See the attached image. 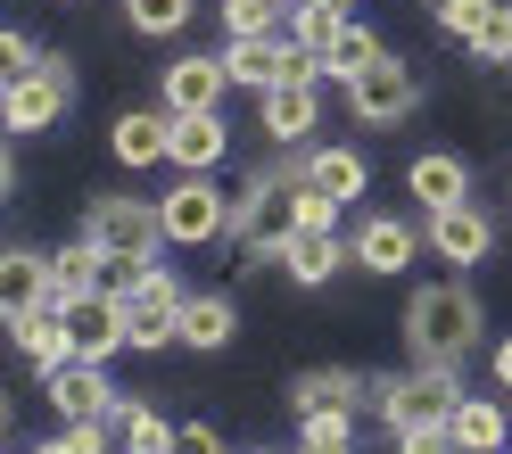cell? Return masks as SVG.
I'll return each instance as SVG.
<instances>
[{
    "mask_svg": "<svg viewBox=\"0 0 512 454\" xmlns=\"http://www.w3.org/2000/svg\"><path fill=\"white\" fill-rule=\"evenodd\" d=\"M166 108H124L116 124H108V157L116 166H157V157H166Z\"/></svg>",
    "mask_w": 512,
    "mask_h": 454,
    "instance_id": "cell-19",
    "label": "cell"
},
{
    "mask_svg": "<svg viewBox=\"0 0 512 454\" xmlns=\"http://www.w3.org/2000/svg\"><path fill=\"white\" fill-rule=\"evenodd\" d=\"M157 215H166V240H174V248H215V240H232L240 199H223L207 174H182L166 199H157Z\"/></svg>",
    "mask_w": 512,
    "mask_h": 454,
    "instance_id": "cell-4",
    "label": "cell"
},
{
    "mask_svg": "<svg viewBox=\"0 0 512 454\" xmlns=\"http://www.w3.org/2000/svg\"><path fill=\"white\" fill-rule=\"evenodd\" d=\"M347 248H356L364 273H405V265H413V223H405V215H364Z\"/></svg>",
    "mask_w": 512,
    "mask_h": 454,
    "instance_id": "cell-16",
    "label": "cell"
},
{
    "mask_svg": "<svg viewBox=\"0 0 512 454\" xmlns=\"http://www.w3.org/2000/svg\"><path fill=\"white\" fill-rule=\"evenodd\" d=\"M50 265H58V298H91V289H108V248L91 240V232H75Z\"/></svg>",
    "mask_w": 512,
    "mask_h": 454,
    "instance_id": "cell-22",
    "label": "cell"
},
{
    "mask_svg": "<svg viewBox=\"0 0 512 454\" xmlns=\"http://www.w3.org/2000/svg\"><path fill=\"white\" fill-rule=\"evenodd\" d=\"M232 331H240V314H232V298H190V306H182V347H199V355H215V347H232Z\"/></svg>",
    "mask_w": 512,
    "mask_h": 454,
    "instance_id": "cell-24",
    "label": "cell"
},
{
    "mask_svg": "<svg viewBox=\"0 0 512 454\" xmlns=\"http://www.w3.org/2000/svg\"><path fill=\"white\" fill-rule=\"evenodd\" d=\"M331 9H347V17H356V0H331Z\"/></svg>",
    "mask_w": 512,
    "mask_h": 454,
    "instance_id": "cell-39",
    "label": "cell"
},
{
    "mask_svg": "<svg viewBox=\"0 0 512 454\" xmlns=\"http://www.w3.org/2000/svg\"><path fill=\"white\" fill-rule=\"evenodd\" d=\"M256 108H265V133L281 149H298L314 133V116H323V100H314V83H273V91H256Z\"/></svg>",
    "mask_w": 512,
    "mask_h": 454,
    "instance_id": "cell-18",
    "label": "cell"
},
{
    "mask_svg": "<svg viewBox=\"0 0 512 454\" xmlns=\"http://www.w3.org/2000/svg\"><path fill=\"white\" fill-rule=\"evenodd\" d=\"M223 67H232L240 91H273L281 75H290V34H232Z\"/></svg>",
    "mask_w": 512,
    "mask_h": 454,
    "instance_id": "cell-14",
    "label": "cell"
},
{
    "mask_svg": "<svg viewBox=\"0 0 512 454\" xmlns=\"http://www.w3.org/2000/svg\"><path fill=\"white\" fill-rule=\"evenodd\" d=\"M67 339L83 364H108L116 347H133V314H124L116 289H91V298H67Z\"/></svg>",
    "mask_w": 512,
    "mask_h": 454,
    "instance_id": "cell-8",
    "label": "cell"
},
{
    "mask_svg": "<svg viewBox=\"0 0 512 454\" xmlns=\"http://www.w3.org/2000/svg\"><path fill=\"white\" fill-rule=\"evenodd\" d=\"M166 166H182V174L223 166V108H207V116H174V124H166Z\"/></svg>",
    "mask_w": 512,
    "mask_h": 454,
    "instance_id": "cell-17",
    "label": "cell"
},
{
    "mask_svg": "<svg viewBox=\"0 0 512 454\" xmlns=\"http://www.w3.org/2000/svg\"><path fill=\"white\" fill-rule=\"evenodd\" d=\"M248 454H273V446H248Z\"/></svg>",
    "mask_w": 512,
    "mask_h": 454,
    "instance_id": "cell-41",
    "label": "cell"
},
{
    "mask_svg": "<svg viewBox=\"0 0 512 454\" xmlns=\"http://www.w3.org/2000/svg\"><path fill=\"white\" fill-rule=\"evenodd\" d=\"M50 454H116V421H67L50 438Z\"/></svg>",
    "mask_w": 512,
    "mask_h": 454,
    "instance_id": "cell-33",
    "label": "cell"
},
{
    "mask_svg": "<svg viewBox=\"0 0 512 454\" xmlns=\"http://www.w3.org/2000/svg\"><path fill=\"white\" fill-rule=\"evenodd\" d=\"M42 454H50V446H42Z\"/></svg>",
    "mask_w": 512,
    "mask_h": 454,
    "instance_id": "cell-43",
    "label": "cell"
},
{
    "mask_svg": "<svg viewBox=\"0 0 512 454\" xmlns=\"http://www.w3.org/2000/svg\"><path fill=\"white\" fill-rule=\"evenodd\" d=\"M281 9H298V0H281Z\"/></svg>",
    "mask_w": 512,
    "mask_h": 454,
    "instance_id": "cell-42",
    "label": "cell"
},
{
    "mask_svg": "<svg viewBox=\"0 0 512 454\" xmlns=\"http://www.w3.org/2000/svg\"><path fill=\"white\" fill-rule=\"evenodd\" d=\"M67 100H75V67H67V58H42L34 75L9 83L0 108H9V133H50V124L67 116Z\"/></svg>",
    "mask_w": 512,
    "mask_h": 454,
    "instance_id": "cell-7",
    "label": "cell"
},
{
    "mask_svg": "<svg viewBox=\"0 0 512 454\" xmlns=\"http://www.w3.org/2000/svg\"><path fill=\"white\" fill-rule=\"evenodd\" d=\"M504 9V0H430V17H438V34H455V42H471L479 25H488Z\"/></svg>",
    "mask_w": 512,
    "mask_h": 454,
    "instance_id": "cell-31",
    "label": "cell"
},
{
    "mask_svg": "<svg viewBox=\"0 0 512 454\" xmlns=\"http://www.w3.org/2000/svg\"><path fill=\"white\" fill-rule=\"evenodd\" d=\"M488 372H496V388L512 397V339H496V355H488Z\"/></svg>",
    "mask_w": 512,
    "mask_h": 454,
    "instance_id": "cell-38",
    "label": "cell"
},
{
    "mask_svg": "<svg viewBox=\"0 0 512 454\" xmlns=\"http://www.w3.org/2000/svg\"><path fill=\"white\" fill-rule=\"evenodd\" d=\"M83 232L100 240L108 256H141V265H157V248H166V215H157L149 199H91L83 207Z\"/></svg>",
    "mask_w": 512,
    "mask_h": 454,
    "instance_id": "cell-5",
    "label": "cell"
},
{
    "mask_svg": "<svg viewBox=\"0 0 512 454\" xmlns=\"http://www.w3.org/2000/svg\"><path fill=\"white\" fill-rule=\"evenodd\" d=\"M397 454H463V446L446 421H413V430H397Z\"/></svg>",
    "mask_w": 512,
    "mask_h": 454,
    "instance_id": "cell-35",
    "label": "cell"
},
{
    "mask_svg": "<svg viewBox=\"0 0 512 454\" xmlns=\"http://www.w3.org/2000/svg\"><path fill=\"white\" fill-rule=\"evenodd\" d=\"M356 397H364V380H356V372H339V364H323V372H298L290 413H323V405H356Z\"/></svg>",
    "mask_w": 512,
    "mask_h": 454,
    "instance_id": "cell-26",
    "label": "cell"
},
{
    "mask_svg": "<svg viewBox=\"0 0 512 454\" xmlns=\"http://www.w3.org/2000/svg\"><path fill=\"white\" fill-rule=\"evenodd\" d=\"M413 100H422V75H413V58H380L347 83V116L356 124H405Z\"/></svg>",
    "mask_w": 512,
    "mask_h": 454,
    "instance_id": "cell-6",
    "label": "cell"
},
{
    "mask_svg": "<svg viewBox=\"0 0 512 454\" xmlns=\"http://www.w3.org/2000/svg\"><path fill=\"white\" fill-rule=\"evenodd\" d=\"M298 454H331V446H298Z\"/></svg>",
    "mask_w": 512,
    "mask_h": 454,
    "instance_id": "cell-40",
    "label": "cell"
},
{
    "mask_svg": "<svg viewBox=\"0 0 512 454\" xmlns=\"http://www.w3.org/2000/svg\"><path fill=\"white\" fill-rule=\"evenodd\" d=\"M42 388H50V405H58V421H108L124 397L108 388V364H58V372H42Z\"/></svg>",
    "mask_w": 512,
    "mask_h": 454,
    "instance_id": "cell-10",
    "label": "cell"
},
{
    "mask_svg": "<svg viewBox=\"0 0 512 454\" xmlns=\"http://www.w3.org/2000/svg\"><path fill=\"white\" fill-rule=\"evenodd\" d=\"M405 199L422 207V215L463 207V199H471V166H463L455 149H430V157H413V166H405Z\"/></svg>",
    "mask_w": 512,
    "mask_h": 454,
    "instance_id": "cell-11",
    "label": "cell"
},
{
    "mask_svg": "<svg viewBox=\"0 0 512 454\" xmlns=\"http://www.w3.org/2000/svg\"><path fill=\"white\" fill-rule=\"evenodd\" d=\"M223 91H232V67L223 58H174L166 67V83H157V108L166 116H207V108H223Z\"/></svg>",
    "mask_w": 512,
    "mask_h": 454,
    "instance_id": "cell-9",
    "label": "cell"
},
{
    "mask_svg": "<svg viewBox=\"0 0 512 454\" xmlns=\"http://www.w3.org/2000/svg\"><path fill=\"white\" fill-rule=\"evenodd\" d=\"M405 347L413 364H463L479 347V298L463 281H422L405 298Z\"/></svg>",
    "mask_w": 512,
    "mask_h": 454,
    "instance_id": "cell-1",
    "label": "cell"
},
{
    "mask_svg": "<svg viewBox=\"0 0 512 454\" xmlns=\"http://www.w3.org/2000/svg\"><path fill=\"white\" fill-rule=\"evenodd\" d=\"M339 265H356V248H347L339 232H290L281 240V273H290L298 289H323Z\"/></svg>",
    "mask_w": 512,
    "mask_h": 454,
    "instance_id": "cell-15",
    "label": "cell"
},
{
    "mask_svg": "<svg viewBox=\"0 0 512 454\" xmlns=\"http://www.w3.org/2000/svg\"><path fill=\"white\" fill-rule=\"evenodd\" d=\"M471 58H479V67H512V0L471 34Z\"/></svg>",
    "mask_w": 512,
    "mask_h": 454,
    "instance_id": "cell-32",
    "label": "cell"
},
{
    "mask_svg": "<svg viewBox=\"0 0 512 454\" xmlns=\"http://www.w3.org/2000/svg\"><path fill=\"white\" fill-rule=\"evenodd\" d=\"M290 182H298V157H290V166H265V174L240 190V223H232V240L256 256V265H273L281 240L298 232V215H290Z\"/></svg>",
    "mask_w": 512,
    "mask_h": 454,
    "instance_id": "cell-3",
    "label": "cell"
},
{
    "mask_svg": "<svg viewBox=\"0 0 512 454\" xmlns=\"http://www.w3.org/2000/svg\"><path fill=\"white\" fill-rule=\"evenodd\" d=\"M446 430H455V446H463V454H504V430H512V413H504L496 397H463Z\"/></svg>",
    "mask_w": 512,
    "mask_h": 454,
    "instance_id": "cell-21",
    "label": "cell"
},
{
    "mask_svg": "<svg viewBox=\"0 0 512 454\" xmlns=\"http://www.w3.org/2000/svg\"><path fill=\"white\" fill-rule=\"evenodd\" d=\"M364 405L389 421V430H413V421H455V405H463V380H455V364H413V372H380V380H364Z\"/></svg>",
    "mask_w": 512,
    "mask_h": 454,
    "instance_id": "cell-2",
    "label": "cell"
},
{
    "mask_svg": "<svg viewBox=\"0 0 512 454\" xmlns=\"http://www.w3.org/2000/svg\"><path fill=\"white\" fill-rule=\"evenodd\" d=\"M232 34H281V0H223Z\"/></svg>",
    "mask_w": 512,
    "mask_h": 454,
    "instance_id": "cell-34",
    "label": "cell"
},
{
    "mask_svg": "<svg viewBox=\"0 0 512 454\" xmlns=\"http://www.w3.org/2000/svg\"><path fill=\"white\" fill-rule=\"evenodd\" d=\"M298 446H331V454H356V405H323V413H298Z\"/></svg>",
    "mask_w": 512,
    "mask_h": 454,
    "instance_id": "cell-29",
    "label": "cell"
},
{
    "mask_svg": "<svg viewBox=\"0 0 512 454\" xmlns=\"http://www.w3.org/2000/svg\"><path fill=\"white\" fill-rule=\"evenodd\" d=\"M430 256L438 265H479V256L496 248V223L479 215V199H463V207H446V215H430Z\"/></svg>",
    "mask_w": 512,
    "mask_h": 454,
    "instance_id": "cell-12",
    "label": "cell"
},
{
    "mask_svg": "<svg viewBox=\"0 0 512 454\" xmlns=\"http://www.w3.org/2000/svg\"><path fill=\"white\" fill-rule=\"evenodd\" d=\"M108 421H116V454H174V421L141 397H124Z\"/></svg>",
    "mask_w": 512,
    "mask_h": 454,
    "instance_id": "cell-20",
    "label": "cell"
},
{
    "mask_svg": "<svg viewBox=\"0 0 512 454\" xmlns=\"http://www.w3.org/2000/svg\"><path fill=\"white\" fill-rule=\"evenodd\" d=\"M339 207L323 182H306V157H298V182H290V215H298V232H339Z\"/></svg>",
    "mask_w": 512,
    "mask_h": 454,
    "instance_id": "cell-28",
    "label": "cell"
},
{
    "mask_svg": "<svg viewBox=\"0 0 512 454\" xmlns=\"http://www.w3.org/2000/svg\"><path fill=\"white\" fill-rule=\"evenodd\" d=\"M339 34H347V9H331V0H298V9H290V42H298V50H314L323 67H331Z\"/></svg>",
    "mask_w": 512,
    "mask_h": 454,
    "instance_id": "cell-23",
    "label": "cell"
},
{
    "mask_svg": "<svg viewBox=\"0 0 512 454\" xmlns=\"http://www.w3.org/2000/svg\"><path fill=\"white\" fill-rule=\"evenodd\" d=\"M174 454H223V438L207 430V421H182V430H174Z\"/></svg>",
    "mask_w": 512,
    "mask_h": 454,
    "instance_id": "cell-37",
    "label": "cell"
},
{
    "mask_svg": "<svg viewBox=\"0 0 512 454\" xmlns=\"http://www.w3.org/2000/svg\"><path fill=\"white\" fill-rule=\"evenodd\" d=\"M42 58H50V50H34L25 34H0V67H9V83H17V75H34Z\"/></svg>",
    "mask_w": 512,
    "mask_h": 454,
    "instance_id": "cell-36",
    "label": "cell"
},
{
    "mask_svg": "<svg viewBox=\"0 0 512 454\" xmlns=\"http://www.w3.org/2000/svg\"><path fill=\"white\" fill-rule=\"evenodd\" d=\"M306 182H323L331 199H364V182H372V166L356 149H306Z\"/></svg>",
    "mask_w": 512,
    "mask_h": 454,
    "instance_id": "cell-25",
    "label": "cell"
},
{
    "mask_svg": "<svg viewBox=\"0 0 512 454\" xmlns=\"http://www.w3.org/2000/svg\"><path fill=\"white\" fill-rule=\"evenodd\" d=\"M190 9H199V0H124V17H133V34H182L190 25Z\"/></svg>",
    "mask_w": 512,
    "mask_h": 454,
    "instance_id": "cell-30",
    "label": "cell"
},
{
    "mask_svg": "<svg viewBox=\"0 0 512 454\" xmlns=\"http://www.w3.org/2000/svg\"><path fill=\"white\" fill-rule=\"evenodd\" d=\"M380 58H389V50H380V34H372V25H356V17H347V34H339V50H331V83L347 91V83H356L364 67H380Z\"/></svg>",
    "mask_w": 512,
    "mask_h": 454,
    "instance_id": "cell-27",
    "label": "cell"
},
{
    "mask_svg": "<svg viewBox=\"0 0 512 454\" xmlns=\"http://www.w3.org/2000/svg\"><path fill=\"white\" fill-rule=\"evenodd\" d=\"M0 306H9V322L34 314V306H67V298H58V265L34 256V248H9V256H0Z\"/></svg>",
    "mask_w": 512,
    "mask_h": 454,
    "instance_id": "cell-13",
    "label": "cell"
}]
</instances>
